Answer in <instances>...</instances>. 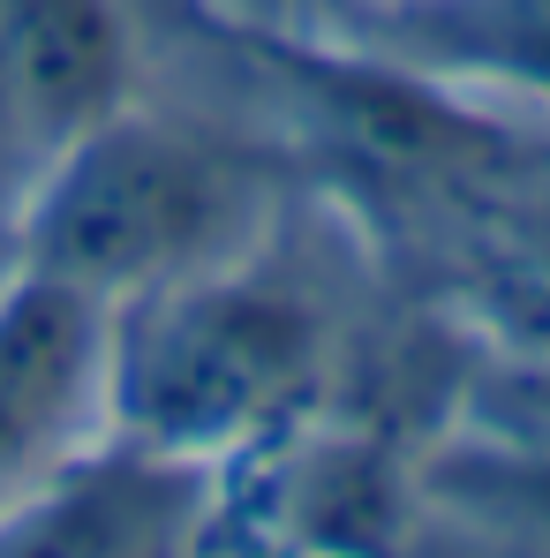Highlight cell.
<instances>
[{
    "label": "cell",
    "instance_id": "6da1fadb",
    "mask_svg": "<svg viewBox=\"0 0 550 558\" xmlns=\"http://www.w3.org/2000/svg\"><path fill=\"white\" fill-rule=\"evenodd\" d=\"M332 371L325 287L272 242L106 310V438L188 468L272 438Z\"/></svg>",
    "mask_w": 550,
    "mask_h": 558
},
{
    "label": "cell",
    "instance_id": "7a4b0ae2",
    "mask_svg": "<svg viewBox=\"0 0 550 558\" xmlns=\"http://www.w3.org/2000/svg\"><path fill=\"white\" fill-rule=\"evenodd\" d=\"M265 227L272 182L242 144L129 98L23 182L8 219V272L113 310L144 287L265 250Z\"/></svg>",
    "mask_w": 550,
    "mask_h": 558
},
{
    "label": "cell",
    "instance_id": "3957f363",
    "mask_svg": "<svg viewBox=\"0 0 550 558\" xmlns=\"http://www.w3.org/2000/svg\"><path fill=\"white\" fill-rule=\"evenodd\" d=\"M106 430V310L91 294L0 279V513Z\"/></svg>",
    "mask_w": 550,
    "mask_h": 558
},
{
    "label": "cell",
    "instance_id": "277c9868",
    "mask_svg": "<svg viewBox=\"0 0 550 558\" xmlns=\"http://www.w3.org/2000/svg\"><path fill=\"white\" fill-rule=\"evenodd\" d=\"M136 46L121 0H0V167L23 182L129 106Z\"/></svg>",
    "mask_w": 550,
    "mask_h": 558
},
{
    "label": "cell",
    "instance_id": "5b68a950",
    "mask_svg": "<svg viewBox=\"0 0 550 558\" xmlns=\"http://www.w3.org/2000/svg\"><path fill=\"white\" fill-rule=\"evenodd\" d=\"M363 53L550 113V0H355Z\"/></svg>",
    "mask_w": 550,
    "mask_h": 558
}]
</instances>
